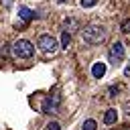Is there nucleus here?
I'll return each mask as SVG.
<instances>
[{"label":"nucleus","instance_id":"nucleus-1","mask_svg":"<svg viewBox=\"0 0 130 130\" xmlns=\"http://www.w3.org/2000/svg\"><path fill=\"white\" fill-rule=\"evenodd\" d=\"M81 39L87 45H100L106 41V28L102 24H87L81 28Z\"/></svg>","mask_w":130,"mask_h":130},{"label":"nucleus","instance_id":"nucleus-2","mask_svg":"<svg viewBox=\"0 0 130 130\" xmlns=\"http://www.w3.org/2000/svg\"><path fill=\"white\" fill-rule=\"evenodd\" d=\"M12 53H14V57H18V59H30V57L35 55V47H32L30 41L18 39V41H14V45H12Z\"/></svg>","mask_w":130,"mask_h":130},{"label":"nucleus","instance_id":"nucleus-3","mask_svg":"<svg viewBox=\"0 0 130 130\" xmlns=\"http://www.w3.org/2000/svg\"><path fill=\"white\" fill-rule=\"evenodd\" d=\"M37 47L43 51V53H55L57 51V41H55V37H51V35H41L39 37V41H37Z\"/></svg>","mask_w":130,"mask_h":130},{"label":"nucleus","instance_id":"nucleus-4","mask_svg":"<svg viewBox=\"0 0 130 130\" xmlns=\"http://www.w3.org/2000/svg\"><path fill=\"white\" fill-rule=\"evenodd\" d=\"M108 57H110V61H112L114 65L122 63V59H124V45H122L120 41L112 43V47H110V51H108Z\"/></svg>","mask_w":130,"mask_h":130},{"label":"nucleus","instance_id":"nucleus-5","mask_svg":"<svg viewBox=\"0 0 130 130\" xmlns=\"http://www.w3.org/2000/svg\"><path fill=\"white\" fill-rule=\"evenodd\" d=\"M59 104H61L59 93H53L51 98L45 100V104H43V112H45V114H57V112H59Z\"/></svg>","mask_w":130,"mask_h":130},{"label":"nucleus","instance_id":"nucleus-6","mask_svg":"<svg viewBox=\"0 0 130 130\" xmlns=\"http://www.w3.org/2000/svg\"><path fill=\"white\" fill-rule=\"evenodd\" d=\"M91 75H93L95 79H102V77L106 75V63H102V61L93 63V67H91Z\"/></svg>","mask_w":130,"mask_h":130},{"label":"nucleus","instance_id":"nucleus-7","mask_svg":"<svg viewBox=\"0 0 130 130\" xmlns=\"http://www.w3.org/2000/svg\"><path fill=\"white\" fill-rule=\"evenodd\" d=\"M18 16H20L24 22H28V20L35 18V12H32L30 8H26V6H20V8H18Z\"/></svg>","mask_w":130,"mask_h":130},{"label":"nucleus","instance_id":"nucleus-8","mask_svg":"<svg viewBox=\"0 0 130 130\" xmlns=\"http://www.w3.org/2000/svg\"><path fill=\"white\" fill-rule=\"evenodd\" d=\"M116 120H118V112H116L114 108L106 110V114H104V122H106V124H114Z\"/></svg>","mask_w":130,"mask_h":130},{"label":"nucleus","instance_id":"nucleus-9","mask_svg":"<svg viewBox=\"0 0 130 130\" xmlns=\"http://www.w3.org/2000/svg\"><path fill=\"white\" fill-rule=\"evenodd\" d=\"M63 28H65V30H77V28H79V20H77V18H67V20L63 22Z\"/></svg>","mask_w":130,"mask_h":130},{"label":"nucleus","instance_id":"nucleus-10","mask_svg":"<svg viewBox=\"0 0 130 130\" xmlns=\"http://www.w3.org/2000/svg\"><path fill=\"white\" fill-rule=\"evenodd\" d=\"M69 45H71V35H69V30H63L61 32V47L67 49Z\"/></svg>","mask_w":130,"mask_h":130},{"label":"nucleus","instance_id":"nucleus-11","mask_svg":"<svg viewBox=\"0 0 130 130\" xmlns=\"http://www.w3.org/2000/svg\"><path fill=\"white\" fill-rule=\"evenodd\" d=\"M95 128H98L95 120H85V122H83V126H81V130H95Z\"/></svg>","mask_w":130,"mask_h":130},{"label":"nucleus","instance_id":"nucleus-12","mask_svg":"<svg viewBox=\"0 0 130 130\" xmlns=\"http://www.w3.org/2000/svg\"><path fill=\"white\" fill-rule=\"evenodd\" d=\"M120 30H122V32H130V18L122 20V24H120Z\"/></svg>","mask_w":130,"mask_h":130},{"label":"nucleus","instance_id":"nucleus-13","mask_svg":"<svg viewBox=\"0 0 130 130\" xmlns=\"http://www.w3.org/2000/svg\"><path fill=\"white\" fill-rule=\"evenodd\" d=\"M95 2H98V0H79V4H81L83 8H91V6H95Z\"/></svg>","mask_w":130,"mask_h":130},{"label":"nucleus","instance_id":"nucleus-14","mask_svg":"<svg viewBox=\"0 0 130 130\" xmlns=\"http://www.w3.org/2000/svg\"><path fill=\"white\" fill-rule=\"evenodd\" d=\"M120 91V85H110V89H108V93H110V98H116V93Z\"/></svg>","mask_w":130,"mask_h":130},{"label":"nucleus","instance_id":"nucleus-15","mask_svg":"<svg viewBox=\"0 0 130 130\" xmlns=\"http://www.w3.org/2000/svg\"><path fill=\"white\" fill-rule=\"evenodd\" d=\"M47 130H61V126H59L57 122H49V124H47Z\"/></svg>","mask_w":130,"mask_h":130},{"label":"nucleus","instance_id":"nucleus-16","mask_svg":"<svg viewBox=\"0 0 130 130\" xmlns=\"http://www.w3.org/2000/svg\"><path fill=\"white\" fill-rule=\"evenodd\" d=\"M0 55H2V57L8 55V45H0Z\"/></svg>","mask_w":130,"mask_h":130},{"label":"nucleus","instance_id":"nucleus-17","mask_svg":"<svg viewBox=\"0 0 130 130\" xmlns=\"http://www.w3.org/2000/svg\"><path fill=\"white\" fill-rule=\"evenodd\" d=\"M124 110H126V114H128V116H130V100H128V102H126V104H124Z\"/></svg>","mask_w":130,"mask_h":130},{"label":"nucleus","instance_id":"nucleus-18","mask_svg":"<svg viewBox=\"0 0 130 130\" xmlns=\"http://www.w3.org/2000/svg\"><path fill=\"white\" fill-rule=\"evenodd\" d=\"M59 2H67V0H59Z\"/></svg>","mask_w":130,"mask_h":130}]
</instances>
